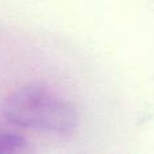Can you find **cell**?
<instances>
[{
	"label": "cell",
	"mask_w": 154,
	"mask_h": 154,
	"mask_svg": "<svg viewBox=\"0 0 154 154\" xmlns=\"http://www.w3.org/2000/svg\"><path fill=\"white\" fill-rule=\"evenodd\" d=\"M3 116L11 125L45 133L68 135L79 125L76 108L42 85H27L3 103Z\"/></svg>",
	"instance_id": "cell-1"
},
{
	"label": "cell",
	"mask_w": 154,
	"mask_h": 154,
	"mask_svg": "<svg viewBox=\"0 0 154 154\" xmlns=\"http://www.w3.org/2000/svg\"><path fill=\"white\" fill-rule=\"evenodd\" d=\"M27 146V141L23 135L10 131L0 130V153H19Z\"/></svg>",
	"instance_id": "cell-2"
}]
</instances>
